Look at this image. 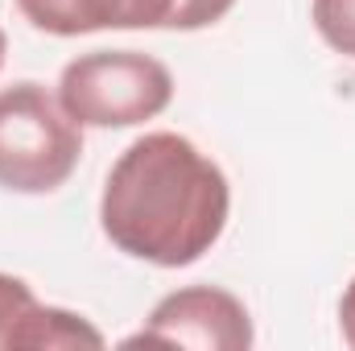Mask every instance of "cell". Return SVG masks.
<instances>
[{
    "instance_id": "1",
    "label": "cell",
    "mask_w": 355,
    "mask_h": 351,
    "mask_svg": "<svg viewBox=\"0 0 355 351\" xmlns=\"http://www.w3.org/2000/svg\"><path fill=\"white\" fill-rule=\"evenodd\" d=\"M232 215V186L182 132L137 137L107 170L99 194V228L124 257L157 268L202 261Z\"/></svg>"
},
{
    "instance_id": "2",
    "label": "cell",
    "mask_w": 355,
    "mask_h": 351,
    "mask_svg": "<svg viewBox=\"0 0 355 351\" xmlns=\"http://www.w3.org/2000/svg\"><path fill=\"white\" fill-rule=\"evenodd\" d=\"M83 157V124L58 95L21 79L0 91V186L12 194H50L67 186Z\"/></svg>"
},
{
    "instance_id": "3",
    "label": "cell",
    "mask_w": 355,
    "mask_h": 351,
    "mask_svg": "<svg viewBox=\"0 0 355 351\" xmlns=\"http://www.w3.org/2000/svg\"><path fill=\"white\" fill-rule=\"evenodd\" d=\"M58 103L83 128H132L174 103V75L141 50H91L62 67Z\"/></svg>"
},
{
    "instance_id": "4",
    "label": "cell",
    "mask_w": 355,
    "mask_h": 351,
    "mask_svg": "<svg viewBox=\"0 0 355 351\" xmlns=\"http://www.w3.org/2000/svg\"><path fill=\"white\" fill-rule=\"evenodd\" d=\"M137 343H162V348H198V351H248L257 343L248 306L219 285H186L166 293L145 327L124 339Z\"/></svg>"
},
{
    "instance_id": "5",
    "label": "cell",
    "mask_w": 355,
    "mask_h": 351,
    "mask_svg": "<svg viewBox=\"0 0 355 351\" xmlns=\"http://www.w3.org/2000/svg\"><path fill=\"white\" fill-rule=\"evenodd\" d=\"M25 21L54 37L103 29H166L174 0H17Z\"/></svg>"
},
{
    "instance_id": "6",
    "label": "cell",
    "mask_w": 355,
    "mask_h": 351,
    "mask_svg": "<svg viewBox=\"0 0 355 351\" xmlns=\"http://www.w3.org/2000/svg\"><path fill=\"white\" fill-rule=\"evenodd\" d=\"M103 331L91 327L83 314L62 310V306H42L29 314L25 331H21V348L17 351H62V348H103Z\"/></svg>"
},
{
    "instance_id": "7",
    "label": "cell",
    "mask_w": 355,
    "mask_h": 351,
    "mask_svg": "<svg viewBox=\"0 0 355 351\" xmlns=\"http://www.w3.org/2000/svg\"><path fill=\"white\" fill-rule=\"evenodd\" d=\"M33 310H37V293L29 289V281L0 273V351L21 348V331Z\"/></svg>"
},
{
    "instance_id": "8",
    "label": "cell",
    "mask_w": 355,
    "mask_h": 351,
    "mask_svg": "<svg viewBox=\"0 0 355 351\" xmlns=\"http://www.w3.org/2000/svg\"><path fill=\"white\" fill-rule=\"evenodd\" d=\"M310 21L335 54L355 58V0H310Z\"/></svg>"
},
{
    "instance_id": "9",
    "label": "cell",
    "mask_w": 355,
    "mask_h": 351,
    "mask_svg": "<svg viewBox=\"0 0 355 351\" xmlns=\"http://www.w3.org/2000/svg\"><path fill=\"white\" fill-rule=\"evenodd\" d=\"M232 8H236V0H174V12H170V25L166 29L194 33V29L219 25Z\"/></svg>"
},
{
    "instance_id": "10",
    "label": "cell",
    "mask_w": 355,
    "mask_h": 351,
    "mask_svg": "<svg viewBox=\"0 0 355 351\" xmlns=\"http://www.w3.org/2000/svg\"><path fill=\"white\" fill-rule=\"evenodd\" d=\"M339 331H343V343L355 348V277L347 281V289L339 298Z\"/></svg>"
},
{
    "instance_id": "11",
    "label": "cell",
    "mask_w": 355,
    "mask_h": 351,
    "mask_svg": "<svg viewBox=\"0 0 355 351\" xmlns=\"http://www.w3.org/2000/svg\"><path fill=\"white\" fill-rule=\"evenodd\" d=\"M4 54H8V37H4V29H0V67H4Z\"/></svg>"
}]
</instances>
